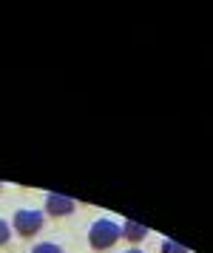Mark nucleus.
<instances>
[{"instance_id":"7ed1b4c3","label":"nucleus","mask_w":213,"mask_h":253,"mask_svg":"<svg viewBox=\"0 0 213 253\" xmlns=\"http://www.w3.org/2000/svg\"><path fill=\"white\" fill-rule=\"evenodd\" d=\"M74 208H77V202L66 194L45 196V213H51V216H68V213H74Z\"/></svg>"},{"instance_id":"f03ea898","label":"nucleus","mask_w":213,"mask_h":253,"mask_svg":"<svg viewBox=\"0 0 213 253\" xmlns=\"http://www.w3.org/2000/svg\"><path fill=\"white\" fill-rule=\"evenodd\" d=\"M43 222H45V213L32 211V208H23V211H17V213H14V230L20 233L23 239L37 236V233L43 230Z\"/></svg>"},{"instance_id":"6e6552de","label":"nucleus","mask_w":213,"mask_h":253,"mask_svg":"<svg viewBox=\"0 0 213 253\" xmlns=\"http://www.w3.org/2000/svg\"><path fill=\"white\" fill-rule=\"evenodd\" d=\"M125 253H142V251H139V248H131V251H125Z\"/></svg>"},{"instance_id":"0eeeda50","label":"nucleus","mask_w":213,"mask_h":253,"mask_svg":"<svg viewBox=\"0 0 213 253\" xmlns=\"http://www.w3.org/2000/svg\"><path fill=\"white\" fill-rule=\"evenodd\" d=\"M9 236H11V228H9V222H3V219H0V248H3L6 242H9Z\"/></svg>"},{"instance_id":"f257e3e1","label":"nucleus","mask_w":213,"mask_h":253,"mask_svg":"<svg viewBox=\"0 0 213 253\" xmlns=\"http://www.w3.org/2000/svg\"><path fill=\"white\" fill-rule=\"evenodd\" d=\"M120 239H123V230H120V225L114 219H97L88 228V245L94 251H108Z\"/></svg>"},{"instance_id":"1a4fd4ad","label":"nucleus","mask_w":213,"mask_h":253,"mask_svg":"<svg viewBox=\"0 0 213 253\" xmlns=\"http://www.w3.org/2000/svg\"><path fill=\"white\" fill-rule=\"evenodd\" d=\"M0 188H3V185H0Z\"/></svg>"},{"instance_id":"39448f33","label":"nucleus","mask_w":213,"mask_h":253,"mask_svg":"<svg viewBox=\"0 0 213 253\" xmlns=\"http://www.w3.org/2000/svg\"><path fill=\"white\" fill-rule=\"evenodd\" d=\"M32 253H66L60 245H54V242H37L32 248Z\"/></svg>"},{"instance_id":"20e7f679","label":"nucleus","mask_w":213,"mask_h":253,"mask_svg":"<svg viewBox=\"0 0 213 253\" xmlns=\"http://www.w3.org/2000/svg\"><path fill=\"white\" fill-rule=\"evenodd\" d=\"M120 230H123V239H128V242H142L148 236V228L139 225V222H134V219H128Z\"/></svg>"},{"instance_id":"423d86ee","label":"nucleus","mask_w":213,"mask_h":253,"mask_svg":"<svg viewBox=\"0 0 213 253\" xmlns=\"http://www.w3.org/2000/svg\"><path fill=\"white\" fill-rule=\"evenodd\" d=\"M159 253H188V248L179 245V242H173V239H165L162 248H159Z\"/></svg>"}]
</instances>
